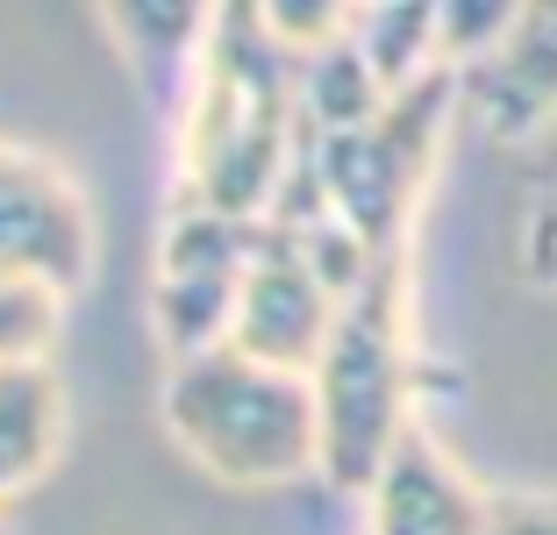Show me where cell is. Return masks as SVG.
Instances as JSON below:
<instances>
[{
	"instance_id": "obj_7",
	"label": "cell",
	"mask_w": 557,
	"mask_h": 535,
	"mask_svg": "<svg viewBox=\"0 0 557 535\" xmlns=\"http://www.w3.org/2000/svg\"><path fill=\"white\" fill-rule=\"evenodd\" d=\"M458 108L493 144H529L557 114V0L508 8L479 58L458 65Z\"/></svg>"
},
{
	"instance_id": "obj_9",
	"label": "cell",
	"mask_w": 557,
	"mask_h": 535,
	"mask_svg": "<svg viewBox=\"0 0 557 535\" xmlns=\"http://www.w3.org/2000/svg\"><path fill=\"white\" fill-rule=\"evenodd\" d=\"M65 450V386L50 364H0V507L44 486Z\"/></svg>"
},
{
	"instance_id": "obj_6",
	"label": "cell",
	"mask_w": 557,
	"mask_h": 535,
	"mask_svg": "<svg viewBox=\"0 0 557 535\" xmlns=\"http://www.w3.org/2000/svg\"><path fill=\"white\" fill-rule=\"evenodd\" d=\"M100 258V228L79 178L58 158L0 136V272L36 278L50 293H86Z\"/></svg>"
},
{
	"instance_id": "obj_10",
	"label": "cell",
	"mask_w": 557,
	"mask_h": 535,
	"mask_svg": "<svg viewBox=\"0 0 557 535\" xmlns=\"http://www.w3.org/2000/svg\"><path fill=\"white\" fill-rule=\"evenodd\" d=\"M100 29L122 43L129 72L158 100H186L214 29V8H100Z\"/></svg>"
},
{
	"instance_id": "obj_2",
	"label": "cell",
	"mask_w": 557,
	"mask_h": 535,
	"mask_svg": "<svg viewBox=\"0 0 557 535\" xmlns=\"http://www.w3.org/2000/svg\"><path fill=\"white\" fill-rule=\"evenodd\" d=\"M164 436L222 486L322 478V400L308 372L258 364L236 343L164 364Z\"/></svg>"
},
{
	"instance_id": "obj_11",
	"label": "cell",
	"mask_w": 557,
	"mask_h": 535,
	"mask_svg": "<svg viewBox=\"0 0 557 535\" xmlns=\"http://www.w3.org/2000/svg\"><path fill=\"white\" fill-rule=\"evenodd\" d=\"M58 336H65V293L0 272V364H50Z\"/></svg>"
},
{
	"instance_id": "obj_8",
	"label": "cell",
	"mask_w": 557,
	"mask_h": 535,
	"mask_svg": "<svg viewBox=\"0 0 557 535\" xmlns=\"http://www.w3.org/2000/svg\"><path fill=\"white\" fill-rule=\"evenodd\" d=\"M493 507L500 500L472 486L458 457L414 422L364 486V535H486Z\"/></svg>"
},
{
	"instance_id": "obj_14",
	"label": "cell",
	"mask_w": 557,
	"mask_h": 535,
	"mask_svg": "<svg viewBox=\"0 0 557 535\" xmlns=\"http://www.w3.org/2000/svg\"><path fill=\"white\" fill-rule=\"evenodd\" d=\"M0 535H15V521H8V514H0Z\"/></svg>"
},
{
	"instance_id": "obj_13",
	"label": "cell",
	"mask_w": 557,
	"mask_h": 535,
	"mask_svg": "<svg viewBox=\"0 0 557 535\" xmlns=\"http://www.w3.org/2000/svg\"><path fill=\"white\" fill-rule=\"evenodd\" d=\"M486 535H557V500H500Z\"/></svg>"
},
{
	"instance_id": "obj_5",
	"label": "cell",
	"mask_w": 557,
	"mask_h": 535,
	"mask_svg": "<svg viewBox=\"0 0 557 535\" xmlns=\"http://www.w3.org/2000/svg\"><path fill=\"white\" fill-rule=\"evenodd\" d=\"M258 244H264V222H236V214H208V208L164 214L158 286H150V328L164 343V364L230 343L244 278L258 264Z\"/></svg>"
},
{
	"instance_id": "obj_3",
	"label": "cell",
	"mask_w": 557,
	"mask_h": 535,
	"mask_svg": "<svg viewBox=\"0 0 557 535\" xmlns=\"http://www.w3.org/2000/svg\"><path fill=\"white\" fill-rule=\"evenodd\" d=\"M322 400V478L336 493H358L379 478L394 443L414 428V343H408V250L364 272V286L344 300L336 336L314 364Z\"/></svg>"
},
{
	"instance_id": "obj_12",
	"label": "cell",
	"mask_w": 557,
	"mask_h": 535,
	"mask_svg": "<svg viewBox=\"0 0 557 535\" xmlns=\"http://www.w3.org/2000/svg\"><path fill=\"white\" fill-rule=\"evenodd\" d=\"M515 258H522V278H529V286H550L557 293V158L543 164L536 186H529L522 244H515Z\"/></svg>"
},
{
	"instance_id": "obj_1",
	"label": "cell",
	"mask_w": 557,
	"mask_h": 535,
	"mask_svg": "<svg viewBox=\"0 0 557 535\" xmlns=\"http://www.w3.org/2000/svg\"><path fill=\"white\" fill-rule=\"evenodd\" d=\"M308 150L300 58L272 36L264 8H214L194 94L180 100V186L172 208L264 222Z\"/></svg>"
},
{
	"instance_id": "obj_4",
	"label": "cell",
	"mask_w": 557,
	"mask_h": 535,
	"mask_svg": "<svg viewBox=\"0 0 557 535\" xmlns=\"http://www.w3.org/2000/svg\"><path fill=\"white\" fill-rule=\"evenodd\" d=\"M450 108H458V65H436L414 86H400L372 122L314 144V178H322L329 208L344 214L372 258L414 244V208L429 194Z\"/></svg>"
}]
</instances>
